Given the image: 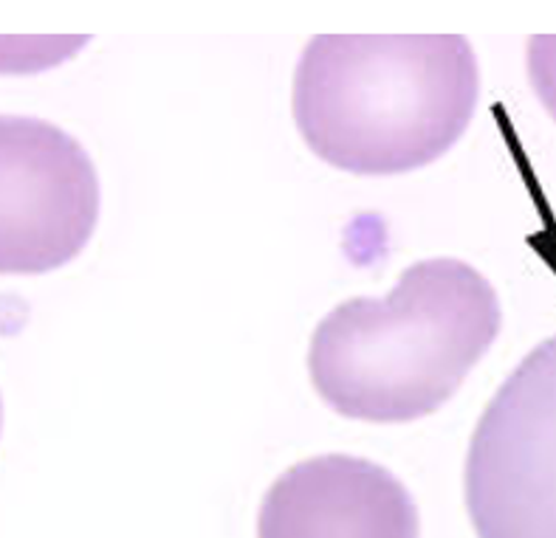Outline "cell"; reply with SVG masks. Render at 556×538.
Segmentation results:
<instances>
[{
  "label": "cell",
  "instance_id": "8992f818",
  "mask_svg": "<svg viewBox=\"0 0 556 538\" xmlns=\"http://www.w3.org/2000/svg\"><path fill=\"white\" fill-rule=\"evenodd\" d=\"M531 79L543 105L556 119V37L531 40Z\"/></svg>",
  "mask_w": 556,
  "mask_h": 538
},
{
  "label": "cell",
  "instance_id": "3957f363",
  "mask_svg": "<svg viewBox=\"0 0 556 538\" xmlns=\"http://www.w3.org/2000/svg\"><path fill=\"white\" fill-rule=\"evenodd\" d=\"M464 490L478 538H556V336L522 358L486 406Z\"/></svg>",
  "mask_w": 556,
  "mask_h": 538
},
{
  "label": "cell",
  "instance_id": "6da1fadb",
  "mask_svg": "<svg viewBox=\"0 0 556 538\" xmlns=\"http://www.w3.org/2000/svg\"><path fill=\"white\" fill-rule=\"evenodd\" d=\"M492 282L460 259L409 266L384 299L342 302L311 338L308 372L333 412L413 423L446 404L501 333Z\"/></svg>",
  "mask_w": 556,
  "mask_h": 538
},
{
  "label": "cell",
  "instance_id": "277c9868",
  "mask_svg": "<svg viewBox=\"0 0 556 538\" xmlns=\"http://www.w3.org/2000/svg\"><path fill=\"white\" fill-rule=\"evenodd\" d=\"M99 220V178L51 121L0 116V273H49L83 252Z\"/></svg>",
  "mask_w": 556,
  "mask_h": 538
},
{
  "label": "cell",
  "instance_id": "5b68a950",
  "mask_svg": "<svg viewBox=\"0 0 556 538\" xmlns=\"http://www.w3.org/2000/svg\"><path fill=\"white\" fill-rule=\"evenodd\" d=\"M413 494L379 462L323 454L291 465L263 497L257 538H418Z\"/></svg>",
  "mask_w": 556,
  "mask_h": 538
},
{
  "label": "cell",
  "instance_id": "52a82bcc",
  "mask_svg": "<svg viewBox=\"0 0 556 538\" xmlns=\"http://www.w3.org/2000/svg\"><path fill=\"white\" fill-rule=\"evenodd\" d=\"M0 426H3V404H0Z\"/></svg>",
  "mask_w": 556,
  "mask_h": 538
},
{
  "label": "cell",
  "instance_id": "7a4b0ae2",
  "mask_svg": "<svg viewBox=\"0 0 556 538\" xmlns=\"http://www.w3.org/2000/svg\"><path fill=\"white\" fill-rule=\"evenodd\" d=\"M478 105L464 37H317L294 82L305 144L351 176L388 178L438 162Z\"/></svg>",
  "mask_w": 556,
  "mask_h": 538
}]
</instances>
